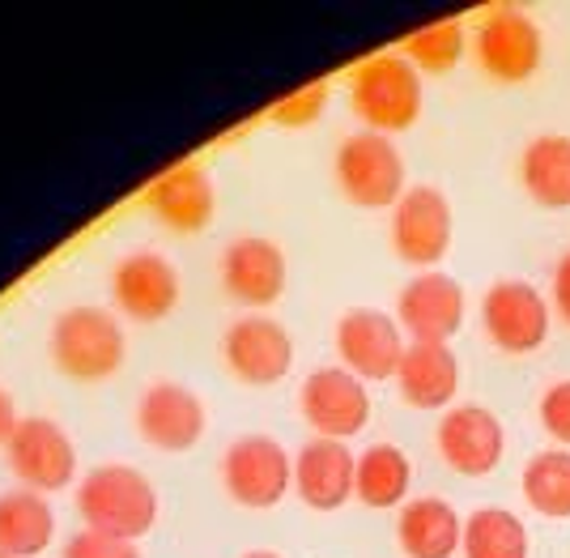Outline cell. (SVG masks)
Listing matches in <instances>:
<instances>
[{
    "label": "cell",
    "instance_id": "cell-1",
    "mask_svg": "<svg viewBox=\"0 0 570 558\" xmlns=\"http://www.w3.org/2000/svg\"><path fill=\"white\" fill-rule=\"evenodd\" d=\"M77 511H81L86 529L137 541L158 520V495H154V486H149L141 469H132V464H98V469L86 473V482L77 490Z\"/></svg>",
    "mask_w": 570,
    "mask_h": 558
},
{
    "label": "cell",
    "instance_id": "cell-2",
    "mask_svg": "<svg viewBox=\"0 0 570 558\" xmlns=\"http://www.w3.org/2000/svg\"><path fill=\"white\" fill-rule=\"evenodd\" d=\"M350 107L366 124V133H404L422 116V74L401 51H380L354 69Z\"/></svg>",
    "mask_w": 570,
    "mask_h": 558
},
{
    "label": "cell",
    "instance_id": "cell-3",
    "mask_svg": "<svg viewBox=\"0 0 570 558\" xmlns=\"http://www.w3.org/2000/svg\"><path fill=\"white\" fill-rule=\"evenodd\" d=\"M51 359L77 384H98L124 366V329L102 307H69L51 324Z\"/></svg>",
    "mask_w": 570,
    "mask_h": 558
},
{
    "label": "cell",
    "instance_id": "cell-4",
    "mask_svg": "<svg viewBox=\"0 0 570 558\" xmlns=\"http://www.w3.org/2000/svg\"><path fill=\"white\" fill-rule=\"evenodd\" d=\"M473 51L481 74L499 86H520L528 77H537L546 60V35L523 9H485L473 30Z\"/></svg>",
    "mask_w": 570,
    "mask_h": 558
},
{
    "label": "cell",
    "instance_id": "cell-5",
    "mask_svg": "<svg viewBox=\"0 0 570 558\" xmlns=\"http://www.w3.org/2000/svg\"><path fill=\"white\" fill-rule=\"evenodd\" d=\"M336 184L357 209H396L404 188V158L392 137L383 133H357L336 149Z\"/></svg>",
    "mask_w": 570,
    "mask_h": 558
},
{
    "label": "cell",
    "instance_id": "cell-6",
    "mask_svg": "<svg viewBox=\"0 0 570 558\" xmlns=\"http://www.w3.org/2000/svg\"><path fill=\"white\" fill-rule=\"evenodd\" d=\"M549 320H553L549 298L523 277H502L481 294L485 337L494 341L502 354H537L549 341Z\"/></svg>",
    "mask_w": 570,
    "mask_h": 558
},
{
    "label": "cell",
    "instance_id": "cell-7",
    "mask_svg": "<svg viewBox=\"0 0 570 558\" xmlns=\"http://www.w3.org/2000/svg\"><path fill=\"white\" fill-rule=\"evenodd\" d=\"M222 482L230 490V499L243 503V508H277L285 499V490L294 486V461L285 457V448L277 439L243 435L222 457Z\"/></svg>",
    "mask_w": 570,
    "mask_h": 558
},
{
    "label": "cell",
    "instance_id": "cell-8",
    "mask_svg": "<svg viewBox=\"0 0 570 558\" xmlns=\"http://www.w3.org/2000/svg\"><path fill=\"white\" fill-rule=\"evenodd\" d=\"M298 410L311 422V431L320 439H354L371 422V392L345 366H320L311 371L303 392H298Z\"/></svg>",
    "mask_w": 570,
    "mask_h": 558
},
{
    "label": "cell",
    "instance_id": "cell-9",
    "mask_svg": "<svg viewBox=\"0 0 570 558\" xmlns=\"http://www.w3.org/2000/svg\"><path fill=\"white\" fill-rule=\"evenodd\" d=\"M452 247V200L417 184L396 200L392 209V252L401 256L404 265L434 268Z\"/></svg>",
    "mask_w": 570,
    "mask_h": 558
},
{
    "label": "cell",
    "instance_id": "cell-10",
    "mask_svg": "<svg viewBox=\"0 0 570 558\" xmlns=\"http://www.w3.org/2000/svg\"><path fill=\"white\" fill-rule=\"evenodd\" d=\"M222 359L235 371V380L252 389L282 384L294 366V337L285 333V324L268 316H243L226 329L222 337Z\"/></svg>",
    "mask_w": 570,
    "mask_h": 558
},
{
    "label": "cell",
    "instance_id": "cell-11",
    "mask_svg": "<svg viewBox=\"0 0 570 558\" xmlns=\"http://www.w3.org/2000/svg\"><path fill=\"white\" fill-rule=\"evenodd\" d=\"M4 448H9L13 473H18L26 490H35V495L65 490V486L77 478L72 439L65 435V427H56L51 418H22Z\"/></svg>",
    "mask_w": 570,
    "mask_h": 558
},
{
    "label": "cell",
    "instance_id": "cell-12",
    "mask_svg": "<svg viewBox=\"0 0 570 558\" xmlns=\"http://www.w3.org/2000/svg\"><path fill=\"white\" fill-rule=\"evenodd\" d=\"M439 457L452 464L464 478H490L502 464L507 452V431H502L499 413L485 405H455L439 418Z\"/></svg>",
    "mask_w": 570,
    "mask_h": 558
},
{
    "label": "cell",
    "instance_id": "cell-13",
    "mask_svg": "<svg viewBox=\"0 0 570 558\" xmlns=\"http://www.w3.org/2000/svg\"><path fill=\"white\" fill-rule=\"evenodd\" d=\"M401 324L387 312H375V307H354L345 312L341 324H336V354H341V366L354 371L357 380H387L396 375V366L404 359Z\"/></svg>",
    "mask_w": 570,
    "mask_h": 558
},
{
    "label": "cell",
    "instance_id": "cell-14",
    "mask_svg": "<svg viewBox=\"0 0 570 558\" xmlns=\"http://www.w3.org/2000/svg\"><path fill=\"white\" fill-rule=\"evenodd\" d=\"M396 324L413 341H452L464 324V286L452 273H417L396 298Z\"/></svg>",
    "mask_w": 570,
    "mask_h": 558
},
{
    "label": "cell",
    "instance_id": "cell-15",
    "mask_svg": "<svg viewBox=\"0 0 570 558\" xmlns=\"http://www.w3.org/2000/svg\"><path fill=\"white\" fill-rule=\"evenodd\" d=\"M111 294H116V307L124 316L154 324V320H167L175 312V303H179V273L158 252H132L111 273Z\"/></svg>",
    "mask_w": 570,
    "mask_h": 558
},
{
    "label": "cell",
    "instance_id": "cell-16",
    "mask_svg": "<svg viewBox=\"0 0 570 558\" xmlns=\"http://www.w3.org/2000/svg\"><path fill=\"white\" fill-rule=\"evenodd\" d=\"M222 286L247 307H268L285 294V252L264 235H243L222 252Z\"/></svg>",
    "mask_w": 570,
    "mask_h": 558
},
{
    "label": "cell",
    "instance_id": "cell-17",
    "mask_svg": "<svg viewBox=\"0 0 570 558\" xmlns=\"http://www.w3.org/2000/svg\"><path fill=\"white\" fill-rule=\"evenodd\" d=\"M357 457L341 439H311L294 457V490L315 511H336L354 499Z\"/></svg>",
    "mask_w": 570,
    "mask_h": 558
},
{
    "label": "cell",
    "instance_id": "cell-18",
    "mask_svg": "<svg viewBox=\"0 0 570 558\" xmlns=\"http://www.w3.org/2000/svg\"><path fill=\"white\" fill-rule=\"evenodd\" d=\"M137 431L163 452H188L205 435V405L184 384H154L137 401Z\"/></svg>",
    "mask_w": 570,
    "mask_h": 558
},
{
    "label": "cell",
    "instance_id": "cell-19",
    "mask_svg": "<svg viewBox=\"0 0 570 558\" xmlns=\"http://www.w3.org/2000/svg\"><path fill=\"white\" fill-rule=\"evenodd\" d=\"M396 389L413 410H448L460 392V359L448 341H409Z\"/></svg>",
    "mask_w": 570,
    "mask_h": 558
},
{
    "label": "cell",
    "instance_id": "cell-20",
    "mask_svg": "<svg viewBox=\"0 0 570 558\" xmlns=\"http://www.w3.org/2000/svg\"><path fill=\"white\" fill-rule=\"evenodd\" d=\"M145 200H149L154 218L163 222V226L179 231V235H196V231H205L209 218H214L217 193H214V179L196 167V163H179V167L163 170L149 184Z\"/></svg>",
    "mask_w": 570,
    "mask_h": 558
},
{
    "label": "cell",
    "instance_id": "cell-21",
    "mask_svg": "<svg viewBox=\"0 0 570 558\" xmlns=\"http://www.w3.org/2000/svg\"><path fill=\"white\" fill-rule=\"evenodd\" d=\"M396 541L409 558H455L464 546V520L448 499L422 495L396 516Z\"/></svg>",
    "mask_w": 570,
    "mask_h": 558
},
{
    "label": "cell",
    "instance_id": "cell-22",
    "mask_svg": "<svg viewBox=\"0 0 570 558\" xmlns=\"http://www.w3.org/2000/svg\"><path fill=\"white\" fill-rule=\"evenodd\" d=\"M520 184L541 209H567L570 205V137L567 133H541L520 154Z\"/></svg>",
    "mask_w": 570,
    "mask_h": 558
},
{
    "label": "cell",
    "instance_id": "cell-23",
    "mask_svg": "<svg viewBox=\"0 0 570 558\" xmlns=\"http://www.w3.org/2000/svg\"><path fill=\"white\" fill-rule=\"evenodd\" d=\"M51 537H56V516L43 495H35V490L0 495V555L35 558L48 550Z\"/></svg>",
    "mask_w": 570,
    "mask_h": 558
},
{
    "label": "cell",
    "instance_id": "cell-24",
    "mask_svg": "<svg viewBox=\"0 0 570 558\" xmlns=\"http://www.w3.org/2000/svg\"><path fill=\"white\" fill-rule=\"evenodd\" d=\"M409 486H413V464L396 443H371L357 457L354 495L375 511L404 508L409 503Z\"/></svg>",
    "mask_w": 570,
    "mask_h": 558
},
{
    "label": "cell",
    "instance_id": "cell-25",
    "mask_svg": "<svg viewBox=\"0 0 570 558\" xmlns=\"http://www.w3.org/2000/svg\"><path fill=\"white\" fill-rule=\"evenodd\" d=\"M520 490L528 508L549 520H570V448H546L523 464Z\"/></svg>",
    "mask_w": 570,
    "mask_h": 558
},
{
    "label": "cell",
    "instance_id": "cell-26",
    "mask_svg": "<svg viewBox=\"0 0 570 558\" xmlns=\"http://www.w3.org/2000/svg\"><path fill=\"white\" fill-rule=\"evenodd\" d=\"M464 558H528V525L507 508H476L464 520Z\"/></svg>",
    "mask_w": 570,
    "mask_h": 558
},
{
    "label": "cell",
    "instance_id": "cell-27",
    "mask_svg": "<svg viewBox=\"0 0 570 558\" xmlns=\"http://www.w3.org/2000/svg\"><path fill=\"white\" fill-rule=\"evenodd\" d=\"M401 56L417 74H430V77L452 74L455 65H460V56H464V22L443 18V22L417 26L401 43Z\"/></svg>",
    "mask_w": 570,
    "mask_h": 558
},
{
    "label": "cell",
    "instance_id": "cell-28",
    "mask_svg": "<svg viewBox=\"0 0 570 558\" xmlns=\"http://www.w3.org/2000/svg\"><path fill=\"white\" fill-rule=\"evenodd\" d=\"M324 107H328V86L324 81H315V86H303V90H294V95H285L277 107H273V120L285 124V128H307L324 116Z\"/></svg>",
    "mask_w": 570,
    "mask_h": 558
},
{
    "label": "cell",
    "instance_id": "cell-29",
    "mask_svg": "<svg viewBox=\"0 0 570 558\" xmlns=\"http://www.w3.org/2000/svg\"><path fill=\"white\" fill-rule=\"evenodd\" d=\"M537 413H541L546 435L553 439V443L570 448V380L549 384V389L541 392V405H537Z\"/></svg>",
    "mask_w": 570,
    "mask_h": 558
},
{
    "label": "cell",
    "instance_id": "cell-30",
    "mask_svg": "<svg viewBox=\"0 0 570 558\" xmlns=\"http://www.w3.org/2000/svg\"><path fill=\"white\" fill-rule=\"evenodd\" d=\"M65 558H141V550H137L132 541H124V537L81 529V533L69 537V546H65Z\"/></svg>",
    "mask_w": 570,
    "mask_h": 558
},
{
    "label": "cell",
    "instance_id": "cell-31",
    "mask_svg": "<svg viewBox=\"0 0 570 558\" xmlns=\"http://www.w3.org/2000/svg\"><path fill=\"white\" fill-rule=\"evenodd\" d=\"M549 307L558 312V320L570 329V252L558 256L553 265V282H549Z\"/></svg>",
    "mask_w": 570,
    "mask_h": 558
},
{
    "label": "cell",
    "instance_id": "cell-32",
    "mask_svg": "<svg viewBox=\"0 0 570 558\" xmlns=\"http://www.w3.org/2000/svg\"><path fill=\"white\" fill-rule=\"evenodd\" d=\"M18 422H22V418H18V405H13V397L0 389V443H9V435L18 431Z\"/></svg>",
    "mask_w": 570,
    "mask_h": 558
},
{
    "label": "cell",
    "instance_id": "cell-33",
    "mask_svg": "<svg viewBox=\"0 0 570 558\" xmlns=\"http://www.w3.org/2000/svg\"><path fill=\"white\" fill-rule=\"evenodd\" d=\"M243 558H282V555H273V550H252V555H243Z\"/></svg>",
    "mask_w": 570,
    "mask_h": 558
},
{
    "label": "cell",
    "instance_id": "cell-34",
    "mask_svg": "<svg viewBox=\"0 0 570 558\" xmlns=\"http://www.w3.org/2000/svg\"><path fill=\"white\" fill-rule=\"evenodd\" d=\"M0 558H4V555H0Z\"/></svg>",
    "mask_w": 570,
    "mask_h": 558
}]
</instances>
